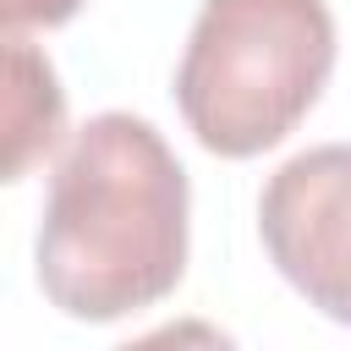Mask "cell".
<instances>
[{
	"instance_id": "277c9868",
	"label": "cell",
	"mask_w": 351,
	"mask_h": 351,
	"mask_svg": "<svg viewBox=\"0 0 351 351\" xmlns=\"http://www.w3.org/2000/svg\"><path fill=\"white\" fill-rule=\"evenodd\" d=\"M66 132V88L44 49L5 33V181H22Z\"/></svg>"
},
{
	"instance_id": "3957f363",
	"label": "cell",
	"mask_w": 351,
	"mask_h": 351,
	"mask_svg": "<svg viewBox=\"0 0 351 351\" xmlns=\"http://www.w3.org/2000/svg\"><path fill=\"white\" fill-rule=\"evenodd\" d=\"M258 236L280 280L351 329V143L291 154L258 197Z\"/></svg>"
},
{
	"instance_id": "7a4b0ae2",
	"label": "cell",
	"mask_w": 351,
	"mask_h": 351,
	"mask_svg": "<svg viewBox=\"0 0 351 351\" xmlns=\"http://www.w3.org/2000/svg\"><path fill=\"white\" fill-rule=\"evenodd\" d=\"M335 71L324 0H203L176 66L186 132L219 159L285 143Z\"/></svg>"
},
{
	"instance_id": "6da1fadb",
	"label": "cell",
	"mask_w": 351,
	"mask_h": 351,
	"mask_svg": "<svg viewBox=\"0 0 351 351\" xmlns=\"http://www.w3.org/2000/svg\"><path fill=\"white\" fill-rule=\"evenodd\" d=\"M192 186L165 132L132 110H104L55 159L33 274L55 313L121 324L165 302L186 274Z\"/></svg>"
},
{
	"instance_id": "5b68a950",
	"label": "cell",
	"mask_w": 351,
	"mask_h": 351,
	"mask_svg": "<svg viewBox=\"0 0 351 351\" xmlns=\"http://www.w3.org/2000/svg\"><path fill=\"white\" fill-rule=\"evenodd\" d=\"M82 11V0H0V16H5V33H22V27H60Z\"/></svg>"
}]
</instances>
